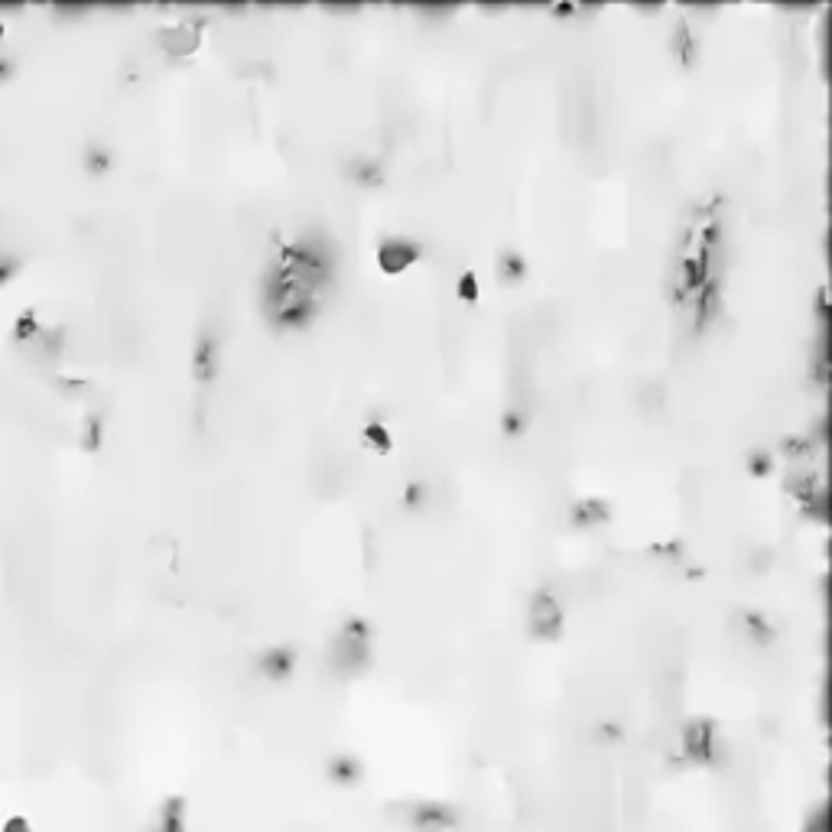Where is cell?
Instances as JSON below:
<instances>
[{"label": "cell", "mask_w": 832, "mask_h": 832, "mask_svg": "<svg viewBox=\"0 0 832 832\" xmlns=\"http://www.w3.org/2000/svg\"><path fill=\"white\" fill-rule=\"evenodd\" d=\"M335 280V251L325 234H299L286 241L260 283V312L270 329L296 332L319 316L325 290Z\"/></svg>", "instance_id": "1"}, {"label": "cell", "mask_w": 832, "mask_h": 832, "mask_svg": "<svg viewBox=\"0 0 832 832\" xmlns=\"http://www.w3.org/2000/svg\"><path fill=\"white\" fill-rule=\"evenodd\" d=\"M329 654H332V667L342 670V673H358V670L368 667V657H371L368 621H361V618L345 621L335 634Z\"/></svg>", "instance_id": "2"}, {"label": "cell", "mask_w": 832, "mask_h": 832, "mask_svg": "<svg viewBox=\"0 0 832 832\" xmlns=\"http://www.w3.org/2000/svg\"><path fill=\"white\" fill-rule=\"evenodd\" d=\"M527 628L537 641H556L563 634V605L556 602L553 592L540 589L527 605Z\"/></svg>", "instance_id": "3"}, {"label": "cell", "mask_w": 832, "mask_h": 832, "mask_svg": "<svg viewBox=\"0 0 832 832\" xmlns=\"http://www.w3.org/2000/svg\"><path fill=\"white\" fill-rule=\"evenodd\" d=\"M420 260V244L410 238H384L377 247V264L384 273H403Z\"/></svg>", "instance_id": "4"}, {"label": "cell", "mask_w": 832, "mask_h": 832, "mask_svg": "<svg viewBox=\"0 0 832 832\" xmlns=\"http://www.w3.org/2000/svg\"><path fill=\"white\" fill-rule=\"evenodd\" d=\"M218 351H221V342H218L215 332H202L199 338H195V348H192V374H195V381H199V384H212V381H215L218 361H221Z\"/></svg>", "instance_id": "5"}, {"label": "cell", "mask_w": 832, "mask_h": 832, "mask_svg": "<svg viewBox=\"0 0 832 832\" xmlns=\"http://www.w3.org/2000/svg\"><path fill=\"white\" fill-rule=\"evenodd\" d=\"M715 748V732H712V725L709 722H689L683 728V751L689 754L693 761H709V754Z\"/></svg>", "instance_id": "6"}, {"label": "cell", "mask_w": 832, "mask_h": 832, "mask_svg": "<svg viewBox=\"0 0 832 832\" xmlns=\"http://www.w3.org/2000/svg\"><path fill=\"white\" fill-rule=\"evenodd\" d=\"M156 39H160V46L166 52H173V56H186V52L199 46V30H195V26H169V30H163Z\"/></svg>", "instance_id": "7"}, {"label": "cell", "mask_w": 832, "mask_h": 832, "mask_svg": "<svg viewBox=\"0 0 832 832\" xmlns=\"http://www.w3.org/2000/svg\"><path fill=\"white\" fill-rule=\"evenodd\" d=\"M608 514H611L608 504L598 501V498H582V501L572 504V511H569L572 524L576 527H598V524H605Z\"/></svg>", "instance_id": "8"}, {"label": "cell", "mask_w": 832, "mask_h": 832, "mask_svg": "<svg viewBox=\"0 0 832 832\" xmlns=\"http://www.w3.org/2000/svg\"><path fill=\"white\" fill-rule=\"evenodd\" d=\"M348 179L358 182V186H381L384 182V169L371 156H355V160L348 163Z\"/></svg>", "instance_id": "9"}, {"label": "cell", "mask_w": 832, "mask_h": 832, "mask_svg": "<svg viewBox=\"0 0 832 832\" xmlns=\"http://www.w3.org/2000/svg\"><path fill=\"white\" fill-rule=\"evenodd\" d=\"M290 670H293V650L290 647L267 650V654L260 657V673L270 676V680H283V676H290Z\"/></svg>", "instance_id": "10"}, {"label": "cell", "mask_w": 832, "mask_h": 832, "mask_svg": "<svg viewBox=\"0 0 832 832\" xmlns=\"http://www.w3.org/2000/svg\"><path fill=\"white\" fill-rule=\"evenodd\" d=\"M527 277V260L520 251H504L501 260H498V280L507 283V286H514Z\"/></svg>", "instance_id": "11"}, {"label": "cell", "mask_w": 832, "mask_h": 832, "mask_svg": "<svg viewBox=\"0 0 832 832\" xmlns=\"http://www.w3.org/2000/svg\"><path fill=\"white\" fill-rule=\"evenodd\" d=\"M741 621H745V631H748V637L754 644H771L774 641V624L767 621L764 615H758V611H745V615H741Z\"/></svg>", "instance_id": "12"}, {"label": "cell", "mask_w": 832, "mask_h": 832, "mask_svg": "<svg viewBox=\"0 0 832 832\" xmlns=\"http://www.w3.org/2000/svg\"><path fill=\"white\" fill-rule=\"evenodd\" d=\"M673 56L680 59L683 65H693V59H696V39H693V30H689V23H676V30H673Z\"/></svg>", "instance_id": "13"}, {"label": "cell", "mask_w": 832, "mask_h": 832, "mask_svg": "<svg viewBox=\"0 0 832 832\" xmlns=\"http://www.w3.org/2000/svg\"><path fill=\"white\" fill-rule=\"evenodd\" d=\"M111 150L108 147H88L85 150V169L91 176H104L111 169Z\"/></svg>", "instance_id": "14"}, {"label": "cell", "mask_w": 832, "mask_h": 832, "mask_svg": "<svg viewBox=\"0 0 832 832\" xmlns=\"http://www.w3.org/2000/svg\"><path fill=\"white\" fill-rule=\"evenodd\" d=\"M524 429H527V410H524V407L504 413V433H507V436H520Z\"/></svg>", "instance_id": "15"}, {"label": "cell", "mask_w": 832, "mask_h": 832, "mask_svg": "<svg viewBox=\"0 0 832 832\" xmlns=\"http://www.w3.org/2000/svg\"><path fill=\"white\" fill-rule=\"evenodd\" d=\"M403 501H407L410 511H420V507L426 504V485H423V481H410L407 494H403Z\"/></svg>", "instance_id": "16"}, {"label": "cell", "mask_w": 832, "mask_h": 832, "mask_svg": "<svg viewBox=\"0 0 832 832\" xmlns=\"http://www.w3.org/2000/svg\"><path fill=\"white\" fill-rule=\"evenodd\" d=\"M364 439H371L368 446L381 449V452H387V449H390V433H387L384 426H377V423H371L368 429H364Z\"/></svg>", "instance_id": "17"}, {"label": "cell", "mask_w": 832, "mask_h": 832, "mask_svg": "<svg viewBox=\"0 0 832 832\" xmlns=\"http://www.w3.org/2000/svg\"><path fill=\"white\" fill-rule=\"evenodd\" d=\"M459 296L465 303H478V277L475 273H462L459 277Z\"/></svg>", "instance_id": "18"}, {"label": "cell", "mask_w": 832, "mask_h": 832, "mask_svg": "<svg viewBox=\"0 0 832 832\" xmlns=\"http://www.w3.org/2000/svg\"><path fill=\"white\" fill-rule=\"evenodd\" d=\"M748 465H751V472H754V475H767V472H771V468H774V459H771V455H767V452H761V449H758V452H754L751 459H748Z\"/></svg>", "instance_id": "19"}, {"label": "cell", "mask_w": 832, "mask_h": 832, "mask_svg": "<svg viewBox=\"0 0 832 832\" xmlns=\"http://www.w3.org/2000/svg\"><path fill=\"white\" fill-rule=\"evenodd\" d=\"M13 273H17V257H10V254H0V286H4Z\"/></svg>", "instance_id": "20"}, {"label": "cell", "mask_w": 832, "mask_h": 832, "mask_svg": "<svg viewBox=\"0 0 832 832\" xmlns=\"http://www.w3.org/2000/svg\"><path fill=\"white\" fill-rule=\"evenodd\" d=\"M4 832H30V826H26V819H10V823L4 826Z\"/></svg>", "instance_id": "21"}]
</instances>
